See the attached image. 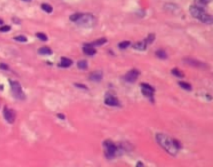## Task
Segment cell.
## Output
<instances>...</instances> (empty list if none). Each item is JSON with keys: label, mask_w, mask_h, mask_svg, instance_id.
Returning a JSON list of instances; mask_svg holds the SVG:
<instances>
[{"label": "cell", "mask_w": 213, "mask_h": 167, "mask_svg": "<svg viewBox=\"0 0 213 167\" xmlns=\"http://www.w3.org/2000/svg\"><path fill=\"white\" fill-rule=\"evenodd\" d=\"M156 140L160 146L171 156L176 155L181 148V144L179 140L166 135L163 133L156 134Z\"/></svg>", "instance_id": "6da1fadb"}, {"label": "cell", "mask_w": 213, "mask_h": 167, "mask_svg": "<svg viewBox=\"0 0 213 167\" xmlns=\"http://www.w3.org/2000/svg\"><path fill=\"white\" fill-rule=\"evenodd\" d=\"M189 12L194 18L203 23L211 24L213 22L212 17L207 14L203 8L197 7L196 5H193L189 7Z\"/></svg>", "instance_id": "7a4b0ae2"}, {"label": "cell", "mask_w": 213, "mask_h": 167, "mask_svg": "<svg viewBox=\"0 0 213 167\" xmlns=\"http://www.w3.org/2000/svg\"><path fill=\"white\" fill-rule=\"evenodd\" d=\"M103 146L105 149V155L107 159H114L117 157L119 149L114 142L110 140H106L103 142Z\"/></svg>", "instance_id": "3957f363"}, {"label": "cell", "mask_w": 213, "mask_h": 167, "mask_svg": "<svg viewBox=\"0 0 213 167\" xmlns=\"http://www.w3.org/2000/svg\"><path fill=\"white\" fill-rule=\"evenodd\" d=\"M76 23L84 28L93 27L96 23V19L90 14H81Z\"/></svg>", "instance_id": "277c9868"}, {"label": "cell", "mask_w": 213, "mask_h": 167, "mask_svg": "<svg viewBox=\"0 0 213 167\" xmlns=\"http://www.w3.org/2000/svg\"><path fill=\"white\" fill-rule=\"evenodd\" d=\"M10 85L11 87V91L12 93L15 98L20 100H23L25 99V94L24 93L21 84L17 81H13V80H9Z\"/></svg>", "instance_id": "5b68a950"}, {"label": "cell", "mask_w": 213, "mask_h": 167, "mask_svg": "<svg viewBox=\"0 0 213 167\" xmlns=\"http://www.w3.org/2000/svg\"><path fill=\"white\" fill-rule=\"evenodd\" d=\"M141 93L143 94L144 96L146 98L149 99V100L154 103V93L155 91V89L149 84L145 83H141Z\"/></svg>", "instance_id": "8992f818"}, {"label": "cell", "mask_w": 213, "mask_h": 167, "mask_svg": "<svg viewBox=\"0 0 213 167\" xmlns=\"http://www.w3.org/2000/svg\"><path fill=\"white\" fill-rule=\"evenodd\" d=\"M105 103L109 106L118 107L121 105L118 98L111 93H108L105 95Z\"/></svg>", "instance_id": "52a82bcc"}, {"label": "cell", "mask_w": 213, "mask_h": 167, "mask_svg": "<svg viewBox=\"0 0 213 167\" xmlns=\"http://www.w3.org/2000/svg\"><path fill=\"white\" fill-rule=\"evenodd\" d=\"M140 73L137 69H132L129 72H127L124 75V80L129 83H134L136 81Z\"/></svg>", "instance_id": "ba28073f"}, {"label": "cell", "mask_w": 213, "mask_h": 167, "mask_svg": "<svg viewBox=\"0 0 213 167\" xmlns=\"http://www.w3.org/2000/svg\"><path fill=\"white\" fill-rule=\"evenodd\" d=\"M3 115L5 120L9 124H13L15 121L16 113L14 110L5 107L3 110Z\"/></svg>", "instance_id": "9c48e42d"}, {"label": "cell", "mask_w": 213, "mask_h": 167, "mask_svg": "<svg viewBox=\"0 0 213 167\" xmlns=\"http://www.w3.org/2000/svg\"><path fill=\"white\" fill-rule=\"evenodd\" d=\"M183 61L189 66L199 68H203L204 69L206 67V64H204L200 61H198L197 60H194V59L190 58H187L184 59Z\"/></svg>", "instance_id": "30bf717a"}, {"label": "cell", "mask_w": 213, "mask_h": 167, "mask_svg": "<svg viewBox=\"0 0 213 167\" xmlns=\"http://www.w3.org/2000/svg\"><path fill=\"white\" fill-rule=\"evenodd\" d=\"M103 77V73L101 71H95L92 72L90 75V80L94 82H100Z\"/></svg>", "instance_id": "8fae6325"}, {"label": "cell", "mask_w": 213, "mask_h": 167, "mask_svg": "<svg viewBox=\"0 0 213 167\" xmlns=\"http://www.w3.org/2000/svg\"><path fill=\"white\" fill-rule=\"evenodd\" d=\"M148 45L146 42V41L145 39L143 41H139V42L136 43L133 46V48L135 49L136 50H138V51H145L147 48Z\"/></svg>", "instance_id": "7c38bea8"}, {"label": "cell", "mask_w": 213, "mask_h": 167, "mask_svg": "<svg viewBox=\"0 0 213 167\" xmlns=\"http://www.w3.org/2000/svg\"><path fill=\"white\" fill-rule=\"evenodd\" d=\"M107 41H108V40L106 38H102L100 39H96L94 41H93V42H91L90 43L86 44L84 46H91V47H93V48L96 47V46H101L105 45V43H106Z\"/></svg>", "instance_id": "4fadbf2b"}, {"label": "cell", "mask_w": 213, "mask_h": 167, "mask_svg": "<svg viewBox=\"0 0 213 167\" xmlns=\"http://www.w3.org/2000/svg\"><path fill=\"white\" fill-rule=\"evenodd\" d=\"M211 2L212 0H194L195 5L203 9Z\"/></svg>", "instance_id": "5bb4252c"}, {"label": "cell", "mask_w": 213, "mask_h": 167, "mask_svg": "<svg viewBox=\"0 0 213 167\" xmlns=\"http://www.w3.org/2000/svg\"><path fill=\"white\" fill-rule=\"evenodd\" d=\"M83 50L85 54L88 56H93L97 53L94 48L88 46H84L83 48Z\"/></svg>", "instance_id": "9a60e30c"}, {"label": "cell", "mask_w": 213, "mask_h": 167, "mask_svg": "<svg viewBox=\"0 0 213 167\" xmlns=\"http://www.w3.org/2000/svg\"><path fill=\"white\" fill-rule=\"evenodd\" d=\"M73 64V61L66 57H62L61 59V67L63 68H68L72 66Z\"/></svg>", "instance_id": "2e32d148"}, {"label": "cell", "mask_w": 213, "mask_h": 167, "mask_svg": "<svg viewBox=\"0 0 213 167\" xmlns=\"http://www.w3.org/2000/svg\"><path fill=\"white\" fill-rule=\"evenodd\" d=\"M38 53L42 55H51L53 54V51L51 48L48 47H41L38 49Z\"/></svg>", "instance_id": "e0dca14e"}, {"label": "cell", "mask_w": 213, "mask_h": 167, "mask_svg": "<svg viewBox=\"0 0 213 167\" xmlns=\"http://www.w3.org/2000/svg\"><path fill=\"white\" fill-rule=\"evenodd\" d=\"M178 84L181 88L185 90L186 91H191L193 89V87H192L190 83H187L186 81H180L178 82Z\"/></svg>", "instance_id": "ac0fdd59"}, {"label": "cell", "mask_w": 213, "mask_h": 167, "mask_svg": "<svg viewBox=\"0 0 213 167\" xmlns=\"http://www.w3.org/2000/svg\"><path fill=\"white\" fill-rule=\"evenodd\" d=\"M156 55L158 58L161 60H165L167 58V55L164 50H158L156 51Z\"/></svg>", "instance_id": "d6986e66"}, {"label": "cell", "mask_w": 213, "mask_h": 167, "mask_svg": "<svg viewBox=\"0 0 213 167\" xmlns=\"http://www.w3.org/2000/svg\"><path fill=\"white\" fill-rule=\"evenodd\" d=\"M171 74L174 76L179 78H182L184 77V74L180 70V69L176 68L171 69Z\"/></svg>", "instance_id": "ffe728a7"}, {"label": "cell", "mask_w": 213, "mask_h": 167, "mask_svg": "<svg viewBox=\"0 0 213 167\" xmlns=\"http://www.w3.org/2000/svg\"><path fill=\"white\" fill-rule=\"evenodd\" d=\"M77 66L79 69H82V70H84L86 69L88 66V64L87 61L86 60H80L77 63Z\"/></svg>", "instance_id": "44dd1931"}, {"label": "cell", "mask_w": 213, "mask_h": 167, "mask_svg": "<svg viewBox=\"0 0 213 167\" xmlns=\"http://www.w3.org/2000/svg\"><path fill=\"white\" fill-rule=\"evenodd\" d=\"M131 44V42L129 41H122V42L119 43L118 45V47L121 49V50H124L126 48H127Z\"/></svg>", "instance_id": "7402d4cb"}, {"label": "cell", "mask_w": 213, "mask_h": 167, "mask_svg": "<svg viewBox=\"0 0 213 167\" xmlns=\"http://www.w3.org/2000/svg\"><path fill=\"white\" fill-rule=\"evenodd\" d=\"M41 8L43 9L45 11L47 12L48 13H51L53 11V7L50 5L46 4V3L42 4L41 5Z\"/></svg>", "instance_id": "603a6c76"}, {"label": "cell", "mask_w": 213, "mask_h": 167, "mask_svg": "<svg viewBox=\"0 0 213 167\" xmlns=\"http://www.w3.org/2000/svg\"><path fill=\"white\" fill-rule=\"evenodd\" d=\"M155 39H156V36H155V35L153 34V33H151V34L148 35V36H147V38H146L145 39H146V42H147L148 45H149L152 44V43L154 42V40H155Z\"/></svg>", "instance_id": "cb8c5ba5"}, {"label": "cell", "mask_w": 213, "mask_h": 167, "mask_svg": "<svg viewBox=\"0 0 213 167\" xmlns=\"http://www.w3.org/2000/svg\"><path fill=\"white\" fill-rule=\"evenodd\" d=\"M36 36L38 37V38H39L40 40L42 41H46L48 40V37L47 36L44 34V33H36Z\"/></svg>", "instance_id": "d4e9b609"}, {"label": "cell", "mask_w": 213, "mask_h": 167, "mask_svg": "<svg viewBox=\"0 0 213 167\" xmlns=\"http://www.w3.org/2000/svg\"><path fill=\"white\" fill-rule=\"evenodd\" d=\"M81 15V13H75V14H73V15H71V17H69V19H70L71 21H74V22H76V21L79 19V18L80 17Z\"/></svg>", "instance_id": "484cf974"}, {"label": "cell", "mask_w": 213, "mask_h": 167, "mask_svg": "<svg viewBox=\"0 0 213 167\" xmlns=\"http://www.w3.org/2000/svg\"><path fill=\"white\" fill-rule=\"evenodd\" d=\"M14 39H15L17 41H20V42H26V41H28L27 38H26L24 36H23V35H20V36H16V37L14 38Z\"/></svg>", "instance_id": "4316f807"}, {"label": "cell", "mask_w": 213, "mask_h": 167, "mask_svg": "<svg viewBox=\"0 0 213 167\" xmlns=\"http://www.w3.org/2000/svg\"><path fill=\"white\" fill-rule=\"evenodd\" d=\"M75 86L79 89L84 90H88L89 88L86 87V85H85L84 84H81V83H75Z\"/></svg>", "instance_id": "83f0119b"}, {"label": "cell", "mask_w": 213, "mask_h": 167, "mask_svg": "<svg viewBox=\"0 0 213 167\" xmlns=\"http://www.w3.org/2000/svg\"><path fill=\"white\" fill-rule=\"evenodd\" d=\"M10 30H11V27L8 25L0 27V32H8L10 31Z\"/></svg>", "instance_id": "f1b7e54d"}, {"label": "cell", "mask_w": 213, "mask_h": 167, "mask_svg": "<svg viewBox=\"0 0 213 167\" xmlns=\"http://www.w3.org/2000/svg\"><path fill=\"white\" fill-rule=\"evenodd\" d=\"M0 69H3V70H8L9 69V66L5 63H0Z\"/></svg>", "instance_id": "f546056e"}, {"label": "cell", "mask_w": 213, "mask_h": 167, "mask_svg": "<svg viewBox=\"0 0 213 167\" xmlns=\"http://www.w3.org/2000/svg\"><path fill=\"white\" fill-rule=\"evenodd\" d=\"M57 117L61 119V120H64L65 119V116L64 114H62V113H58L57 114Z\"/></svg>", "instance_id": "4dcf8cb0"}, {"label": "cell", "mask_w": 213, "mask_h": 167, "mask_svg": "<svg viewBox=\"0 0 213 167\" xmlns=\"http://www.w3.org/2000/svg\"><path fill=\"white\" fill-rule=\"evenodd\" d=\"M136 166L138 167H143L144 166V163H142L141 161H138V163H137V164H136Z\"/></svg>", "instance_id": "1f68e13d"}, {"label": "cell", "mask_w": 213, "mask_h": 167, "mask_svg": "<svg viewBox=\"0 0 213 167\" xmlns=\"http://www.w3.org/2000/svg\"><path fill=\"white\" fill-rule=\"evenodd\" d=\"M206 98L208 100H212V97H211V96L210 95H206Z\"/></svg>", "instance_id": "d6a6232c"}, {"label": "cell", "mask_w": 213, "mask_h": 167, "mask_svg": "<svg viewBox=\"0 0 213 167\" xmlns=\"http://www.w3.org/2000/svg\"><path fill=\"white\" fill-rule=\"evenodd\" d=\"M3 90V85H0V90Z\"/></svg>", "instance_id": "836d02e7"}, {"label": "cell", "mask_w": 213, "mask_h": 167, "mask_svg": "<svg viewBox=\"0 0 213 167\" xmlns=\"http://www.w3.org/2000/svg\"><path fill=\"white\" fill-rule=\"evenodd\" d=\"M2 24H3V21L2 20H0V25H2Z\"/></svg>", "instance_id": "e575fe53"}, {"label": "cell", "mask_w": 213, "mask_h": 167, "mask_svg": "<svg viewBox=\"0 0 213 167\" xmlns=\"http://www.w3.org/2000/svg\"><path fill=\"white\" fill-rule=\"evenodd\" d=\"M23 1H24V2H30V1H31V0H23Z\"/></svg>", "instance_id": "d590c367"}]
</instances>
